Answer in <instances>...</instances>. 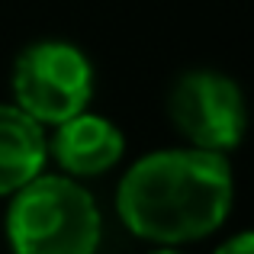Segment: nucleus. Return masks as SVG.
Here are the masks:
<instances>
[{
  "mask_svg": "<svg viewBox=\"0 0 254 254\" xmlns=\"http://www.w3.org/2000/svg\"><path fill=\"white\" fill-rule=\"evenodd\" d=\"M13 106L39 126H62L87 110L93 97V64L77 45L42 39L26 45L13 62Z\"/></svg>",
  "mask_w": 254,
  "mask_h": 254,
  "instance_id": "7ed1b4c3",
  "label": "nucleus"
},
{
  "mask_svg": "<svg viewBox=\"0 0 254 254\" xmlns=\"http://www.w3.org/2000/svg\"><path fill=\"white\" fill-rule=\"evenodd\" d=\"M232 199L235 177L225 155L203 148H164L138 158L123 174L116 212L132 235L174 248L222 229Z\"/></svg>",
  "mask_w": 254,
  "mask_h": 254,
  "instance_id": "f257e3e1",
  "label": "nucleus"
},
{
  "mask_svg": "<svg viewBox=\"0 0 254 254\" xmlns=\"http://www.w3.org/2000/svg\"><path fill=\"white\" fill-rule=\"evenodd\" d=\"M49 155L64 171V177H100L123 161L126 138L113 119L84 110L68 123L55 126L49 138Z\"/></svg>",
  "mask_w": 254,
  "mask_h": 254,
  "instance_id": "39448f33",
  "label": "nucleus"
},
{
  "mask_svg": "<svg viewBox=\"0 0 254 254\" xmlns=\"http://www.w3.org/2000/svg\"><path fill=\"white\" fill-rule=\"evenodd\" d=\"M212 254H254V238H251V232H238L235 238H229L222 248L212 251Z\"/></svg>",
  "mask_w": 254,
  "mask_h": 254,
  "instance_id": "0eeeda50",
  "label": "nucleus"
},
{
  "mask_svg": "<svg viewBox=\"0 0 254 254\" xmlns=\"http://www.w3.org/2000/svg\"><path fill=\"white\" fill-rule=\"evenodd\" d=\"M103 238L100 206L74 177L39 174L6 206L13 254H97Z\"/></svg>",
  "mask_w": 254,
  "mask_h": 254,
  "instance_id": "f03ea898",
  "label": "nucleus"
},
{
  "mask_svg": "<svg viewBox=\"0 0 254 254\" xmlns=\"http://www.w3.org/2000/svg\"><path fill=\"white\" fill-rule=\"evenodd\" d=\"M49 161V135L19 106L0 103V196L36 180Z\"/></svg>",
  "mask_w": 254,
  "mask_h": 254,
  "instance_id": "423d86ee",
  "label": "nucleus"
},
{
  "mask_svg": "<svg viewBox=\"0 0 254 254\" xmlns=\"http://www.w3.org/2000/svg\"><path fill=\"white\" fill-rule=\"evenodd\" d=\"M168 116L193 148L225 155L238 148L245 135L242 87L219 71H187L168 93Z\"/></svg>",
  "mask_w": 254,
  "mask_h": 254,
  "instance_id": "20e7f679",
  "label": "nucleus"
},
{
  "mask_svg": "<svg viewBox=\"0 0 254 254\" xmlns=\"http://www.w3.org/2000/svg\"><path fill=\"white\" fill-rule=\"evenodd\" d=\"M151 254H180V251H174V248H158V251H151Z\"/></svg>",
  "mask_w": 254,
  "mask_h": 254,
  "instance_id": "6e6552de",
  "label": "nucleus"
}]
</instances>
